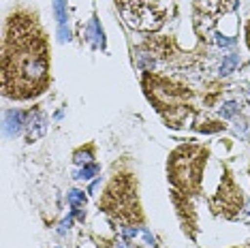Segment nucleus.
<instances>
[{"label": "nucleus", "mask_w": 250, "mask_h": 248, "mask_svg": "<svg viewBox=\"0 0 250 248\" xmlns=\"http://www.w3.org/2000/svg\"><path fill=\"white\" fill-rule=\"evenodd\" d=\"M248 176H250V167H248Z\"/></svg>", "instance_id": "nucleus-16"}, {"label": "nucleus", "mask_w": 250, "mask_h": 248, "mask_svg": "<svg viewBox=\"0 0 250 248\" xmlns=\"http://www.w3.org/2000/svg\"><path fill=\"white\" fill-rule=\"evenodd\" d=\"M69 199H71V204H73V206H77V204H86V197H83V193H79V190H73Z\"/></svg>", "instance_id": "nucleus-11"}, {"label": "nucleus", "mask_w": 250, "mask_h": 248, "mask_svg": "<svg viewBox=\"0 0 250 248\" xmlns=\"http://www.w3.org/2000/svg\"><path fill=\"white\" fill-rule=\"evenodd\" d=\"M141 88L146 99L152 103L156 114L169 128H192L197 133L223 131L225 124L218 118H212L216 101L223 94L220 83H212L208 90H195L173 77L161 75L154 71L141 73Z\"/></svg>", "instance_id": "nucleus-2"}, {"label": "nucleus", "mask_w": 250, "mask_h": 248, "mask_svg": "<svg viewBox=\"0 0 250 248\" xmlns=\"http://www.w3.org/2000/svg\"><path fill=\"white\" fill-rule=\"evenodd\" d=\"M99 210L120 227H144L146 214L139 197V180L128 167H118L105 184Z\"/></svg>", "instance_id": "nucleus-3"}, {"label": "nucleus", "mask_w": 250, "mask_h": 248, "mask_svg": "<svg viewBox=\"0 0 250 248\" xmlns=\"http://www.w3.org/2000/svg\"><path fill=\"white\" fill-rule=\"evenodd\" d=\"M244 204H246V199H244L242 188L235 184V180H233L231 169L223 165L220 184H218V188H216V193L208 199L209 210H212L214 216L227 218V221H235L244 210Z\"/></svg>", "instance_id": "nucleus-6"}, {"label": "nucleus", "mask_w": 250, "mask_h": 248, "mask_svg": "<svg viewBox=\"0 0 250 248\" xmlns=\"http://www.w3.org/2000/svg\"><path fill=\"white\" fill-rule=\"evenodd\" d=\"M246 45L250 49V21H246Z\"/></svg>", "instance_id": "nucleus-14"}, {"label": "nucleus", "mask_w": 250, "mask_h": 248, "mask_svg": "<svg viewBox=\"0 0 250 248\" xmlns=\"http://www.w3.org/2000/svg\"><path fill=\"white\" fill-rule=\"evenodd\" d=\"M96 171V165H90V167H83V171L79 173L77 178H92V173Z\"/></svg>", "instance_id": "nucleus-13"}, {"label": "nucleus", "mask_w": 250, "mask_h": 248, "mask_svg": "<svg viewBox=\"0 0 250 248\" xmlns=\"http://www.w3.org/2000/svg\"><path fill=\"white\" fill-rule=\"evenodd\" d=\"M169 199L175 207V214H178V221L182 225V231L188 235L190 240H197V233H199V218H197V210H195V204H192L190 197L178 193V190L171 188L169 193Z\"/></svg>", "instance_id": "nucleus-7"}, {"label": "nucleus", "mask_w": 250, "mask_h": 248, "mask_svg": "<svg viewBox=\"0 0 250 248\" xmlns=\"http://www.w3.org/2000/svg\"><path fill=\"white\" fill-rule=\"evenodd\" d=\"M235 64H237V56H229V58L223 62V66H220V75H229V71H231Z\"/></svg>", "instance_id": "nucleus-10"}, {"label": "nucleus", "mask_w": 250, "mask_h": 248, "mask_svg": "<svg viewBox=\"0 0 250 248\" xmlns=\"http://www.w3.org/2000/svg\"><path fill=\"white\" fill-rule=\"evenodd\" d=\"M237 7V0H192V13H195V21H208L212 26L218 18L227 15L229 11Z\"/></svg>", "instance_id": "nucleus-8"}, {"label": "nucleus", "mask_w": 250, "mask_h": 248, "mask_svg": "<svg viewBox=\"0 0 250 248\" xmlns=\"http://www.w3.org/2000/svg\"><path fill=\"white\" fill-rule=\"evenodd\" d=\"M209 159V148L197 142H184L167 159V180L173 190L190 197L203 195V171Z\"/></svg>", "instance_id": "nucleus-4"}, {"label": "nucleus", "mask_w": 250, "mask_h": 248, "mask_svg": "<svg viewBox=\"0 0 250 248\" xmlns=\"http://www.w3.org/2000/svg\"><path fill=\"white\" fill-rule=\"evenodd\" d=\"M92 152H94V145L92 144H90L86 150H83V148L77 150L75 152V163H88L90 159H92Z\"/></svg>", "instance_id": "nucleus-9"}, {"label": "nucleus", "mask_w": 250, "mask_h": 248, "mask_svg": "<svg viewBox=\"0 0 250 248\" xmlns=\"http://www.w3.org/2000/svg\"><path fill=\"white\" fill-rule=\"evenodd\" d=\"M235 109H237L235 103H227V105H225V109H220V116L229 118V116H233V111H235Z\"/></svg>", "instance_id": "nucleus-12"}, {"label": "nucleus", "mask_w": 250, "mask_h": 248, "mask_svg": "<svg viewBox=\"0 0 250 248\" xmlns=\"http://www.w3.org/2000/svg\"><path fill=\"white\" fill-rule=\"evenodd\" d=\"M2 94L11 101H32L52 86V49L37 13L18 9L4 21Z\"/></svg>", "instance_id": "nucleus-1"}, {"label": "nucleus", "mask_w": 250, "mask_h": 248, "mask_svg": "<svg viewBox=\"0 0 250 248\" xmlns=\"http://www.w3.org/2000/svg\"><path fill=\"white\" fill-rule=\"evenodd\" d=\"M233 248H244V246H233Z\"/></svg>", "instance_id": "nucleus-15"}, {"label": "nucleus", "mask_w": 250, "mask_h": 248, "mask_svg": "<svg viewBox=\"0 0 250 248\" xmlns=\"http://www.w3.org/2000/svg\"><path fill=\"white\" fill-rule=\"evenodd\" d=\"M128 26L144 32H156L175 9V0H113Z\"/></svg>", "instance_id": "nucleus-5"}]
</instances>
